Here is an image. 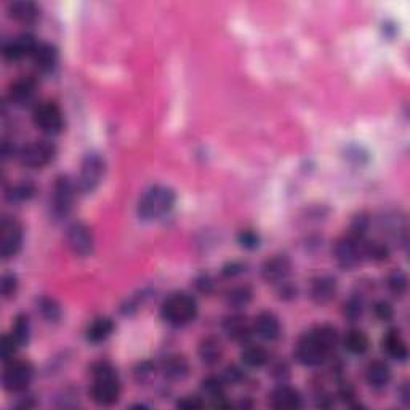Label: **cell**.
Listing matches in <instances>:
<instances>
[{
  "label": "cell",
  "mask_w": 410,
  "mask_h": 410,
  "mask_svg": "<svg viewBox=\"0 0 410 410\" xmlns=\"http://www.w3.org/2000/svg\"><path fill=\"white\" fill-rule=\"evenodd\" d=\"M121 380L114 367L109 363H98L91 367L90 396L102 407H109L121 397Z\"/></svg>",
  "instance_id": "cell-1"
},
{
  "label": "cell",
  "mask_w": 410,
  "mask_h": 410,
  "mask_svg": "<svg viewBox=\"0 0 410 410\" xmlns=\"http://www.w3.org/2000/svg\"><path fill=\"white\" fill-rule=\"evenodd\" d=\"M197 301L192 295L175 292L167 296L160 308V316L174 327H185L197 317Z\"/></svg>",
  "instance_id": "cell-2"
},
{
  "label": "cell",
  "mask_w": 410,
  "mask_h": 410,
  "mask_svg": "<svg viewBox=\"0 0 410 410\" xmlns=\"http://www.w3.org/2000/svg\"><path fill=\"white\" fill-rule=\"evenodd\" d=\"M175 191L167 186H153L139 197L138 215L143 220H159L175 207Z\"/></svg>",
  "instance_id": "cell-3"
},
{
  "label": "cell",
  "mask_w": 410,
  "mask_h": 410,
  "mask_svg": "<svg viewBox=\"0 0 410 410\" xmlns=\"http://www.w3.org/2000/svg\"><path fill=\"white\" fill-rule=\"evenodd\" d=\"M332 351H328L314 331L305 333L303 337L298 340L295 347V358L300 364L306 367H317L322 363H326V359L331 356Z\"/></svg>",
  "instance_id": "cell-4"
},
{
  "label": "cell",
  "mask_w": 410,
  "mask_h": 410,
  "mask_svg": "<svg viewBox=\"0 0 410 410\" xmlns=\"http://www.w3.org/2000/svg\"><path fill=\"white\" fill-rule=\"evenodd\" d=\"M106 170V162L102 155L98 153H89L80 165V174L77 176V191L82 194H89L96 190L100 185Z\"/></svg>",
  "instance_id": "cell-5"
},
{
  "label": "cell",
  "mask_w": 410,
  "mask_h": 410,
  "mask_svg": "<svg viewBox=\"0 0 410 410\" xmlns=\"http://www.w3.org/2000/svg\"><path fill=\"white\" fill-rule=\"evenodd\" d=\"M20 162L28 169H44L56 158V146L48 139H37L24 144L18 153Z\"/></svg>",
  "instance_id": "cell-6"
},
{
  "label": "cell",
  "mask_w": 410,
  "mask_h": 410,
  "mask_svg": "<svg viewBox=\"0 0 410 410\" xmlns=\"http://www.w3.org/2000/svg\"><path fill=\"white\" fill-rule=\"evenodd\" d=\"M77 185L68 175H59L52 190L50 208L55 218H64L73 210Z\"/></svg>",
  "instance_id": "cell-7"
},
{
  "label": "cell",
  "mask_w": 410,
  "mask_h": 410,
  "mask_svg": "<svg viewBox=\"0 0 410 410\" xmlns=\"http://www.w3.org/2000/svg\"><path fill=\"white\" fill-rule=\"evenodd\" d=\"M32 377H34V369L29 363L12 359L10 363H5L2 374L3 388L8 393H23L31 385Z\"/></svg>",
  "instance_id": "cell-8"
},
{
  "label": "cell",
  "mask_w": 410,
  "mask_h": 410,
  "mask_svg": "<svg viewBox=\"0 0 410 410\" xmlns=\"http://www.w3.org/2000/svg\"><path fill=\"white\" fill-rule=\"evenodd\" d=\"M32 121H34V126L40 132L47 135H58L64 128V116L61 107L53 101H45L36 106Z\"/></svg>",
  "instance_id": "cell-9"
},
{
  "label": "cell",
  "mask_w": 410,
  "mask_h": 410,
  "mask_svg": "<svg viewBox=\"0 0 410 410\" xmlns=\"http://www.w3.org/2000/svg\"><path fill=\"white\" fill-rule=\"evenodd\" d=\"M23 226L12 217H5L0 223V253L3 260H10L23 247Z\"/></svg>",
  "instance_id": "cell-10"
},
{
  "label": "cell",
  "mask_w": 410,
  "mask_h": 410,
  "mask_svg": "<svg viewBox=\"0 0 410 410\" xmlns=\"http://www.w3.org/2000/svg\"><path fill=\"white\" fill-rule=\"evenodd\" d=\"M66 244L74 255L89 257L95 247L91 229L82 221H74L66 229Z\"/></svg>",
  "instance_id": "cell-11"
},
{
  "label": "cell",
  "mask_w": 410,
  "mask_h": 410,
  "mask_svg": "<svg viewBox=\"0 0 410 410\" xmlns=\"http://www.w3.org/2000/svg\"><path fill=\"white\" fill-rule=\"evenodd\" d=\"M363 242L359 239H354L353 236L342 237L337 241L335 247H333V255L340 268L348 269L351 271L363 260Z\"/></svg>",
  "instance_id": "cell-12"
},
{
  "label": "cell",
  "mask_w": 410,
  "mask_h": 410,
  "mask_svg": "<svg viewBox=\"0 0 410 410\" xmlns=\"http://www.w3.org/2000/svg\"><path fill=\"white\" fill-rule=\"evenodd\" d=\"M37 45L39 42L32 34H20L3 45V56L8 61H20L26 56L34 55Z\"/></svg>",
  "instance_id": "cell-13"
},
{
  "label": "cell",
  "mask_w": 410,
  "mask_h": 410,
  "mask_svg": "<svg viewBox=\"0 0 410 410\" xmlns=\"http://www.w3.org/2000/svg\"><path fill=\"white\" fill-rule=\"evenodd\" d=\"M290 271H292V263H290L289 257L274 255L263 263L261 278L268 284H280L287 280Z\"/></svg>",
  "instance_id": "cell-14"
},
{
  "label": "cell",
  "mask_w": 410,
  "mask_h": 410,
  "mask_svg": "<svg viewBox=\"0 0 410 410\" xmlns=\"http://www.w3.org/2000/svg\"><path fill=\"white\" fill-rule=\"evenodd\" d=\"M253 333L266 342H274L280 337V321L271 311H263L253 321Z\"/></svg>",
  "instance_id": "cell-15"
},
{
  "label": "cell",
  "mask_w": 410,
  "mask_h": 410,
  "mask_svg": "<svg viewBox=\"0 0 410 410\" xmlns=\"http://www.w3.org/2000/svg\"><path fill=\"white\" fill-rule=\"evenodd\" d=\"M338 290V282L333 276L324 274L312 279L311 284V298L316 305H327L335 298Z\"/></svg>",
  "instance_id": "cell-16"
},
{
  "label": "cell",
  "mask_w": 410,
  "mask_h": 410,
  "mask_svg": "<svg viewBox=\"0 0 410 410\" xmlns=\"http://www.w3.org/2000/svg\"><path fill=\"white\" fill-rule=\"evenodd\" d=\"M223 331L226 335L231 340H234V342L247 343L253 333V327H250L245 316L239 314V312H234V314L225 317Z\"/></svg>",
  "instance_id": "cell-17"
},
{
  "label": "cell",
  "mask_w": 410,
  "mask_h": 410,
  "mask_svg": "<svg viewBox=\"0 0 410 410\" xmlns=\"http://www.w3.org/2000/svg\"><path fill=\"white\" fill-rule=\"evenodd\" d=\"M271 406L280 410H295L303 407V397L300 391L292 386L279 385L271 393Z\"/></svg>",
  "instance_id": "cell-18"
},
{
  "label": "cell",
  "mask_w": 410,
  "mask_h": 410,
  "mask_svg": "<svg viewBox=\"0 0 410 410\" xmlns=\"http://www.w3.org/2000/svg\"><path fill=\"white\" fill-rule=\"evenodd\" d=\"M37 82L34 77H21L10 85L8 98L16 106H26L34 100Z\"/></svg>",
  "instance_id": "cell-19"
},
{
  "label": "cell",
  "mask_w": 410,
  "mask_h": 410,
  "mask_svg": "<svg viewBox=\"0 0 410 410\" xmlns=\"http://www.w3.org/2000/svg\"><path fill=\"white\" fill-rule=\"evenodd\" d=\"M381 348L391 359L401 360L404 363L409 358V349L406 340L402 338L401 332L396 331V328H391L385 333V337L381 340Z\"/></svg>",
  "instance_id": "cell-20"
},
{
  "label": "cell",
  "mask_w": 410,
  "mask_h": 410,
  "mask_svg": "<svg viewBox=\"0 0 410 410\" xmlns=\"http://www.w3.org/2000/svg\"><path fill=\"white\" fill-rule=\"evenodd\" d=\"M162 374L170 381H181L190 375V363L185 356L170 354L162 363Z\"/></svg>",
  "instance_id": "cell-21"
},
{
  "label": "cell",
  "mask_w": 410,
  "mask_h": 410,
  "mask_svg": "<svg viewBox=\"0 0 410 410\" xmlns=\"http://www.w3.org/2000/svg\"><path fill=\"white\" fill-rule=\"evenodd\" d=\"M32 59H34L36 68L39 69V71L52 73L53 69L56 68L58 59H59L58 48L53 44L39 42V45H37L34 55H32Z\"/></svg>",
  "instance_id": "cell-22"
},
{
  "label": "cell",
  "mask_w": 410,
  "mask_h": 410,
  "mask_svg": "<svg viewBox=\"0 0 410 410\" xmlns=\"http://www.w3.org/2000/svg\"><path fill=\"white\" fill-rule=\"evenodd\" d=\"M367 385L374 390H383L391 381V369L385 360H372L365 369Z\"/></svg>",
  "instance_id": "cell-23"
},
{
  "label": "cell",
  "mask_w": 410,
  "mask_h": 410,
  "mask_svg": "<svg viewBox=\"0 0 410 410\" xmlns=\"http://www.w3.org/2000/svg\"><path fill=\"white\" fill-rule=\"evenodd\" d=\"M114 327H116L114 321H112L111 317H106V316L96 317V319H93L89 324L87 331H85V338H87L89 343H93V344L102 343L112 335Z\"/></svg>",
  "instance_id": "cell-24"
},
{
  "label": "cell",
  "mask_w": 410,
  "mask_h": 410,
  "mask_svg": "<svg viewBox=\"0 0 410 410\" xmlns=\"http://www.w3.org/2000/svg\"><path fill=\"white\" fill-rule=\"evenodd\" d=\"M8 15L10 18L23 24H32L39 20L40 10L34 2H29V0H16L8 5Z\"/></svg>",
  "instance_id": "cell-25"
},
{
  "label": "cell",
  "mask_w": 410,
  "mask_h": 410,
  "mask_svg": "<svg viewBox=\"0 0 410 410\" xmlns=\"http://www.w3.org/2000/svg\"><path fill=\"white\" fill-rule=\"evenodd\" d=\"M221 356H223V347L218 338L207 337L199 343V358L205 365L218 364Z\"/></svg>",
  "instance_id": "cell-26"
},
{
  "label": "cell",
  "mask_w": 410,
  "mask_h": 410,
  "mask_svg": "<svg viewBox=\"0 0 410 410\" xmlns=\"http://www.w3.org/2000/svg\"><path fill=\"white\" fill-rule=\"evenodd\" d=\"M343 347L348 353H351L354 356H363L369 351L370 342L369 337H367L363 331H359V328H351V331L347 332V335L343 337Z\"/></svg>",
  "instance_id": "cell-27"
},
{
  "label": "cell",
  "mask_w": 410,
  "mask_h": 410,
  "mask_svg": "<svg viewBox=\"0 0 410 410\" xmlns=\"http://www.w3.org/2000/svg\"><path fill=\"white\" fill-rule=\"evenodd\" d=\"M36 196V185L29 180H23L12 185L5 192V197H7L8 202L12 204H23L31 201L32 197Z\"/></svg>",
  "instance_id": "cell-28"
},
{
  "label": "cell",
  "mask_w": 410,
  "mask_h": 410,
  "mask_svg": "<svg viewBox=\"0 0 410 410\" xmlns=\"http://www.w3.org/2000/svg\"><path fill=\"white\" fill-rule=\"evenodd\" d=\"M241 360L242 364L250 367V369H260L264 364H268L269 354L263 347H258V344H245L244 349L241 353Z\"/></svg>",
  "instance_id": "cell-29"
},
{
  "label": "cell",
  "mask_w": 410,
  "mask_h": 410,
  "mask_svg": "<svg viewBox=\"0 0 410 410\" xmlns=\"http://www.w3.org/2000/svg\"><path fill=\"white\" fill-rule=\"evenodd\" d=\"M225 390H226V383L223 381L221 377L210 375L207 377V379H204L201 383V391L204 397L210 399V401H215V404L223 401Z\"/></svg>",
  "instance_id": "cell-30"
},
{
  "label": "cell",
  "mask_w": 410,
  "mask_h": 410,
  "mask_svg": "<svg viewBox=\"0 0 410 410\" xmlns=\"http://www.w3.org/2000/svg\"><path fill=\"white\" fill-rule=\"evenodd\" d=\"M36 306L37 312H39L47 322H58L61 319V305H59L55 298H52V296H40V298L36 301Z\"/></svg>",
  "instance_id": "cell-31"
},
{
  "label": "cell",
  "mask_w": 410,
  "mask_h": 410,
  "mask_svg": "<svg viewBox=\"0 0 410 410\" xmlns=\"http://www.w3.org/2000/svg\"><path fill=\"white\" fill-rule=\"evenodd\" d=\"M253 292L249 285H237V287L231 289L228 295H226V303L233 310L239 311L242 308H245L252 301Z\"/></svg>",
  "instance_id": "cell-32"
},
{
  "label": "cell",
  "mask_w": 410,
  "mask_h": 410,
  "mask_svg": "<svg viewBox=\"0 0 410 410\" xmlns=\"http://www.w3.org/2000/svg\"><path fill=\"white\" fill-rule=\"evenodd\" d=\"M12 337L16 340V343L20 347H24V344L29 343L31 338V321L26 314H18L15 317V322L12 326Z\"/></svg>",
  "instance_id": "cell-33"
},
{
  "label": "cell",
  "mask_w": 410,
  "mask_h": 410,
  "mask_svg": "<svg viewBox=\"0 0 410 410\" xmlns=\"http://www.w3.org/2000/svg\"><path fill=\"white\" fill-rule=\"evenodd\" d=\"M363 255L377 263L386 261L390 258V247L383 242H363Z\"/></svg>",
  "instance_id": "cell-34"
},
{
  "label": "cell",
  "mask_w": 410,
  "mask_h": 410,
  "mask_svg": "<svg viewBox=\"0 0 410 410\" xmlns=\"http://www.w3.org/2000/svg\"><path fill=\"white\" fill-rule=\"evenodd\" d=\"M386 285H388V290H390L393 295L402 296L407 292V287H409L407 274L401 271V269H395V271H391L390 276H388Z\"/></svg>",
  "instance_id": "cell-35"
},
{
  "label": "cell",
  "mask_w": 410,
  "mask_h": 410,
  "mask_svg": "<svg viewBox=\"0 0 410 410\" xmlns=\"http://www.w3.org/2000/svg\"><path fill=\"white\" fill-rule=\"evenodd\" d=\"M364 312V300L359 295H354L343 305V314L348 321L356 322L363 317Z\"/></svg>",
  "instance_id": "cell-36"
},
{
  "label": "cell",
  "mask_w": 410,
  "mask_h": 410,
  "mask_svg": "<svg viewBox=\"0 0 410 410\" xmlns=\"http://www.w3.org/2000/svg\"><path fill=\"white\" fill-rule=\"evenodd\" d=\"M21 347L16 343V340L12 337V333H5L2 337V344H0V356H2L3 363H10L15 358L16 351Z\"/></svg>",
  "instance_id": "cell-37"
},
{
  "label": "cell",
  "mask_w": 410,
  "mask_h": 410,
  "mask_svg": "<svg viewBox=\"0 0 410 410\" xmlns=\"http://www.w3.org/2000/svg\"><path fill=\"white\" fill-rule=\"evenodd\" d=\"M260 236L255 231L252 229H245V231H241L239 236H237V244H239L242 249L245 250H255L260 247Z\"/></svg>",
  "instance_id": "cell-38"
},
{
  "label": "cell",
  "mask_w": 410,
  "mask_h": 410,
  "mask_svg": "<svg viewBox=\"0 0 410 410\" xmlns=\"http://www.w3.org/2000/svg\"><path fill=\"white\" fill-rule=\"evenodd\" d=\"M369 225H370V220L367 217L365 213H359L358 217L353 220L351 223V234L354 239H359V241H364V237L367 234V231H369Z\"/></svg>",
  "instance_id": "cell-39"
},
{
  "label": "cell",
  "mask_w": 410,
  "mask_h": 410,
  "mask_svg": "<svg viewBox=\"0 0 410 410\" xmlns=\"http://www.w3.org/2000/svg\"><path fill=\"white\" fill-rule=\"evenodd\" d=\"M374 314L379 321L388 322V321L393 319V316H395V310H393V306H391L390 301L380 300L374 305Z\"/></svg>",
  "instance_id": "cell-40"
},
{
  "label": "cell",
  "mask_w": 410,
  "mask_h": 410,
  "mask_svg": "<svg viewBox=\"0 0 410 410\" xmlns=\"http://www.w3.org/2000/svg\"><path fill=\"white\" fill-rule=\"evenodd\" d=\"M16 290H18V278L15 276L13 273H7L3 274L2 278V295L5 300L13 298Z\"/></svg>",
  "instance_id": "cell-41"
},
{
  "label": "cell",
  "mask_w": 410,
  "mask_h": 410,
  "mask_svg": "<svg viewBox=\"0 0 410 410\" xmlns=\"http://www.w3.org/2000/svg\"><path fill=\"white\" fill-rule=\"evenodd\" d=\"M154 365L149 360H144V363H139L135 369V379L138 383H148L154 377Z\"/></svg>",
  "instance_id": "cell-42"
},
{
  "label": "cell",
  "mask_w": 410,
  "mask_h": 410,
  "mask_svg": "<svg viewBox=\"0 0 410 410\" xmlns=\"http://www.w3.org/2000/svg\"><path fill=\"white\" fill-rule=\"evenodd\" d=\"M221 379H223L226 385H237V383H241L242 379H244V372L237 365H228L225 369Z\"/></svg>",
  "instance_id": "cell-43"
},
{
  "label": "cell",
  "mask_w": 410,
  "mask_h": 410,
  "mask_svg": "<svg viewBox=\"0 0 410 410\" xmlns=\"http://www.w3.org/2000/svg\"><path fill=\"white\" fill-rule=\"evenodd\" d=\"M205 406V402L201 397L197 396H185L180 401L176 402V407L180 409H186V410H194V409H202Z\"/></svg>",
  "instance_id": "cell-44"
},
{
  "label": "cell",
  "mask_w": 410,
  "mask_h": 410,
  "mask_svg": "<svg viewBox=\"0 0 410 410\" xmlns=\"http://www.w3.org/2000/svg\"><path fill=\"white\" fill-rule=\"evenodd\" d=\"M245 271V264L241 263V261H231V263H226L223 266V276L226 278H234V276H239Z\"/></svg>",
  "instance_id": "cell-45"
},
{
  "label": "cell",
  "mask_w": 410,
  "mask_h": 410,
  "mask_svg": "<svg viewBox=\"0 0 410 410\" xmlns=\"http://www.w3.org/2000/svg\"><path fill=\"white\" fill-rule=\"evenodd\" d=\"M194 284H196V289L199 290V292H202V294L212 292L213 285H215L213 279L210 276H207V274H202V276H199Z\"/></svg>",
  "instance_id": "cell-46"
},
{
  "label": "cell",
  "mask_w": 410,
  "mask_h": 410,
  "mask_svg": "<svg viewBox=\"0 0 410 410\" xmlns=\"http://www.w3.org/2000/svg\"><path fill=\"white\" fill-rule=\"evenodd\" d=\"M279 295H280V298H284V300H294L296 296V287H294V285L287 282V280H284V282H280Z\"/></svg>",
  "instance_id": "cell-47"
}]
</instances>
